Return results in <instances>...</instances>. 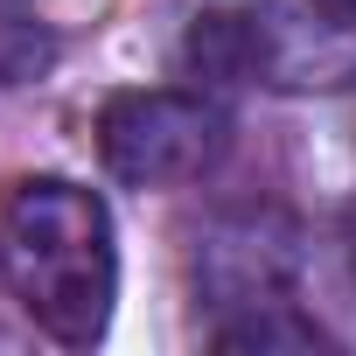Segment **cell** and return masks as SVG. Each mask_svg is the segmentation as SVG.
<instances>
[{
  "label": "cell",
  "instance_id": "1",
  "mask_svg": "<svg viewBox=\"0 0 356 356\" xmlns=\"http://www.w3.org/2000/svg\"><path fill=\"white\" fill-rule=\"evenodd\" d=\"M0 280L42 335H56L63 349H91L112 328L119 300L105 196L63 175H22L0 203Z\"/></svg>",
  "mask_w": 356,
  "mask_h": 356
},
{
  "label": "cell",
  "instance_id": "2",
  "mask_svg": "<svg viewBox=\"0 0 356 356\" xmlns=\"http://www.w3.org/2000/svg\"><path fill=\"white\" fill-rule=\"evenodd\" d=\"M98 154L119 182L133 189H175L203 182V175L231 154V112L203 91H119L98 112Z\"/></svg>",
  "mask_w": 356,
  "mask_h": 356
},
{
  "label": "cell",
  "instance_id": "3",
  "mask_svg": "<svg viewBox=\"0 0 356 356\" xmlns=\"http://www.w3.org/2000/svg\"><path fill=\"white\" fill-rule=\"evenodd\" d=\"M300 286V224L273 203L224 210L196 238V293L217 314H252L273 300H293Z\"/></svg>",
  "mask_w": 356,
  "mask_h": 356
},
{
  "label": "cell",
  "instance_id": "4",
  "mask_svg": "<svg viewBox=\"0 0 356 356\" xmlns=\"http://www.w3.org/2000/svg\"><path fill=\"white\" fill-rule=\"evenodd\" d=\"M252 77L280 91H335L356 77V0H252Z\"/></svg>",
  "mask_w": 356,
  "mask_h": 356
},
{
  "label": "cell",
  "instance_id": "5",
  "mask_svg": "<svg viewBox=\"0 0 356 356\" xmlns=\"http://www.w3.org/2000/svg\"><path fill=\"white\" fill-rule=\"evenodd\" d=\"M210 342H217V349H238V356H245V349L266 356V349H321L328 335H321L307 314H293V300H273V307H252V314H224Z\"/></svg>",
  "mask_w": 356,
  "mask_h": 356
},
{
  "label": "cell",
  "instance_id": "6",
  "mask_svg": "<svg viewBox=\"0 0 356 356\" xmlns=\"http://www.w3.org/2000/svg\"><path fill=\"white\" fill-rule=\"evenodd\" d=\"M49 63H56V35H49V22L29 8V0H0V91L35 84Z\"/></svg>",
  "mask_w": 356,
  "mask_h": 356
},
{
  "label": "cell",
  "instance_id": "7",
  "mask_svg": "<svg viewBox=\"0 0 356 356\" xmlns=\"http://www.w3.org/2000/svg\"><path fill=\"white\" fill-rule=\"evenodd\" d=\"M342 252H349V273H356V203L342 210Z\"/></svg>",
  "mask_w": 356,
  "mask_h": 356
}]
</instances>
